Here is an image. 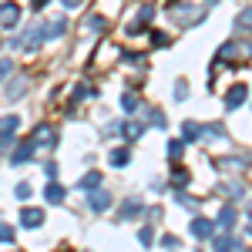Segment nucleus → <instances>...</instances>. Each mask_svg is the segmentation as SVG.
<instances>
[{
  "instance_id": "obj_1",
  "label": "nucleus",
  "mask_w": 252,
  "mask_h": 252,
  "mask_svg": "<svg viewBox=\"0 0 252 252\" xmlns=\"http://www.w3.org/2000/svg\"><path fill=\"white\" fill-rule=\"evenodd\" d=\"M212 232H215V225L209 219H195L192 222V235H198V239H212Z\"/></svg>"
},
{
  "instance_id": "obj_2",
  "label": "nucleus",
  "mask_w": 252,
  "mask_h": 252,
  "mask_svg": "<svg viewBox=\"0 0 252 252\" xmlns=\"http://www.w3.org/2000/svg\"><path fill=\"white\" fill-rule=\"evenodd\" d=\"M17 3H3V10H0V27H14L17 24Z\"/></svg>"
},
{
  "instance_id": "obj_3",
  "label": "nucleus",
  "mask_w": 252,
  "mask_h": 252,
  "mask_svg": "<svg viewBox=\"0 0 252 252\" xmlns=\"http://www.w3.org/2000/svg\"><path fill=\"white\" fill-rule=\"evenodd\" d=\"M20 222H24L27 229H37L40 222H44V212H37V209H24V215H20Z\"/></svg>"
},
{
  "instance_id": "obj_4",
  "label": "nucleus",
  "mask_w": 252,
  "mask_h": 252,
  "mask_svg": "<svg viewBox=\"0 0 252 252\" xmlns=\"http://www.w3.org/2000/svg\"><path fill=\"white\" fill-rule=\"evenodd\" d=\"M242 101H246V84H239L232 94H229V101H225V104H229V111H235V108H239Z\"/></svg>"
},
{
  "instance_id": "obj_5",
  "label": "nucleus",
  "mask_w": 252,
  "mask_h": 252,
  "mask_svg": "<svg viewBox=\"0 0 252 252\" xmlns=\"http://www.w3.org/2000/svg\"><path fill=\"white\" fill-rule=\"evenodd\" d=\"M47 202H54V205H61V202H64V189H61V185H47Z\"/></svg>"
},
{
  "instance_id": "obj_6",
  "label": "nucleus",
  "mask_w": 252,
  "mask_h": 252,
  "mask_svg": "<svg viewBox=\"0 0 252 252\" xmlns=\"http://www.w3.org/2000/svg\"><path fill=\"white\" fill-rule=\"evenodd\" d=\"M91 205H94V212H104V209L111 205V198H108V192H97L94 198H91Z\"/></svg>"
},
{
  "instance_id": "obj_7",
  "label": "nucleus",
  "mask_w": 252,
  "mask_h": 252,
  "mask_svg": "<svg viewBox=\"0 0 252 252\" xmlns=\"http://www.w3.org/2000/svg\"><path fill=\"white\" fill-rule=\"evenodd\" d=\"M232 219H235V209H225V212L219 215V225L222 229H232Z\"/></svg>"
},
{
  "instance_id": "obj_8",
  "label": "nucleus",
  "mask_w": 252,
  "mask_h": 252,
  "mask_svg": "<svg viewBox=\"0 0 252 252\" xmlns=\"http://www.w3.org/2000/svg\"><path fill=\"white\" fill-rule=\"evenodd\" d=\"M17 128V118H3L0 121V135H7V131H14Z\"/></svg>"
},
{
  "instance_id": "obj_9",
  "label": "nucleus",
  "mask_w": 252,
  "mask_h": 252,
  "mask_svg": "<svg viewBox=\"0 0 252 252\" xmlns=\"http://www.w3.org/2000/svg\"><path fill=\"white\" fill-rule=\"evenodd\" d=\"M121 104H125V111H135V108H138V97L135 94H125V97H121Z\"/></svg>"
},
{
  "instance_id": "obj_10",
  "label": "nucleus",
  "mask_w": 252,
  "mask_h": 252,
  "mask_svg": "<svg viewBox=\"0 0 252 252\" xmlns=\"http://www.w3.org/2000/svg\"><path fill=\"white\" fill-rule=\"evenodd\" d=\"M17 198H20V202L31 198V185H27V182H20V185H17Z\"/></svg>"
},
{
  "instance_id": "obj_11",
  "label": "nucleus",
  "mask_w": 252,
  "mask_h": 252,
  "mask_svg": "<svg viewBox=\"0 0 252 252\" xmlns=\"http://www.w3.org/2000/svg\"><path fill=\"white\" fill-rule=\"evenodd\" d=\"M125 161H128V152H115L111 155V165H125Z\"/></svg>"
},
{
  "instance_id": "obj_12",
  "label": "nucleus",
  "mask_w": 252,
  "mask_h": 252,
  "mask_svg": "<svg viewBox=\"0 0 252 252\" xmlns=\"http://www.w3.org/2000/svg\"><path fill=\"white\" fill-rule=\"evenodd\" d=\"M14 239V229H7V225H0V242H10Z\"/></svg>"
},
{
  "instance_id": "obj_13",
  "label": "nucleus",
  "mask_w": 252,
  "mask_h": 252,
  "mask_svg": "<svg viewBox=\"0 0 252 252\" xmlns=\"http://www.w3.org/2000/svg\"><path fill=\"white\" fill-rule=\"evenodd\" d=\"M168 155H172V158H178V155H182V141H172V148H168Z\"/></svg>"
},
{
  "instance_id": "obj_14",
  "label": "nucleus",
  "mask_w": 252,
  "mask_h": 252,
  "mask_svg": "<svg viewBox=\"0 0 252 252\" xmlns=\"http://www.w3.org/2000/svg\"><path fill=\"white\" fill-rule=\"evenodd\" d=\"M10 67H14L10 61H3V64H0V81H3V78H7V74H10Z\"/></svg>"
},
{
  "instance_id": "obj_15",
  "label": "nucleus",
  "mask_w": 252,
  "mask_h": 252,
  "mask_svg": "<svg viewBox=\"0 0 252 252\" xmlns=\"http://www.w3.org/2000/svg\"><path fill=\"white\" fill-rule=\"evenodd\" d=\"M44 172H47V178H58V165H54V161H47V168H44Z\"/></svg>"
},
{
  "instance_id": "obj_16",
  "label": "nucleus",
  "mask_w": 252,
  "mask_h": 252,
  "mask_svg": "<svg viewBox=\"0 0 252 252\" xmlns=\"http://www.w3.org/2000/svg\"><path fill=\"white\" fill-rule=\"evenodd\" d=\"M81 0H64V7H78Z\"/></svg>"
}]
</instances>
